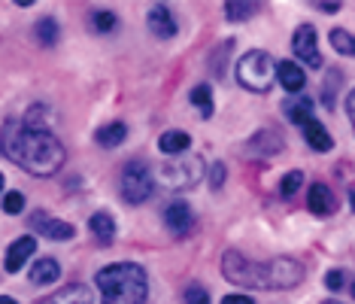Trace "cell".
Instances as JSON below:
<instances>
[{
  "label": "cell",
  "mask_w": 355,
  "mask_h": 304,
  "mask_svg": "<svg viewBox=\"0 0 355 304\" xmlns=\"http://www.w3.org/2000/svg\"><path fill=\"white\" fill-rule=\"evenodd\" d=\"M88 228H92V235L98 237V244H101V246H110V244H112V237H116V219H112L107 210L94 213L92 219H88Z\"/></svg>",
  "instance_id": "17"
},
{
  "label": "cell",
  "mask_w": 355,
  "mask_h": 304,
  "mask_svg": "<svg viewBox=\"0 0 355 304\" xmlns=\"http://www.w3.org/2000/svg\"><path fill=\"white\" fill-rule=\"evenodd\" d=\"M222 274L234 286H249V289H292L304 280V268L295 259H270V262H252L249 255L228 250L222 259Z\"/></svg>",
  "instance_id": "2"
},
{
  "label": "cell",
  "mask_w": 355,
  "mask_h": 304,
  "mask_svg": "<svg viewBox=\"0 0 355 304\" xmlns=\"http://www.w3.org/2000/svg\"><path fill=\"white\" fill-rule=\"evenodd\" d=\"M306 207H310V213H316V216H331L337 210V198L325 183H313L310 195H306Z\"/></svg>",
  "instance_id": "13"
},
{
  "label": "cell",
  "mask_w": 355,
  "mask_h": 304,
  "mask_svg": "<svg viewBox=\"0 0 355 304\" xmlns=\"http://www.w3.org/2000/svg\"><path fill=\"white\" fill-rule=\"evenodd\" d=\"M37 40H40V46H55L58 43V22L55 19H40L37 22Z\"/></svg>",
  "instance_id": "24"
},
{
  "label": "cell",
  "mask_w": 355,
  "mask_h": 304,
  "mask_svg": "<svg viewBox=\"0 0 355 304\" xmlns=\"http://www.w3.org/2000/svg\"><path fill=\"white\" fill-rule=\"evenodd\" d=\"M146 25H149L152 34L161 37V40H171V37H176V31H180V25H176V15L171 12V6H164V3L152 6Z\"/></svg>",
  "instance_id": "11"
},
{
  "label": "cell",
  "mask_w": 355,
  "mask_h": 304,
  "mask_svg": "<svg viewBox=\"0 0 355 304\" xmlns=\"http://www.w3.org/2000/svg\"><path fill=\"white\" fill-rule=\"evenodd\" d=\"M125 137H128V125L125 122H110V125H103V128L94 131V140H98V146H103V149L122 146Z\"/></svg>",
  "instance_id": "18"
},
{
  "label": "cell",
  "mask_w": 355,
  "mask_h": 304,
  "mask_svg": "<svg viewBox=\"0 0 355 304\" xmlns=\"http://www.w3.org/2000/svg\"><path fill=\"white\" fill-rule=\"evenodd\" d=\"M182 298H185V304H209V295L204 286H189V289L182 292Z\"/></svg>",
  "instance_id": "30"
},
{
  "label": "cell",
  "mask_w": 355,
  "mask_h": 304,
  "mask_svg": "<svg viewBox=\"0 0 355 304\" xmlns=\"http://www.w3.org/2000/svg\"><path fill=\"white\" fill-rule=\"evenodd\" d=\"M164 226L171 228V235L176 237H185L195 226V213H191V207L185 201H171L164 210Z\"/></svg>",
  "instance_id": "10"
},
{
  "label": "cell",
  "mask_w": 355,
  "mask_h": 304,
  "mask_svg": "<svg viewBox=\"0 0 355 304\" xmlns=\"http://www.w3.org/2000/svg\"><path fill=\"white\" fill-rule=\"evenodd\" d=\"M3 210L15 216V213H21L25 210V195L21 192H6V198H3Z\"/></svg>",
  "instance_id": "29"
},
{
  "label": "cell",
  "mask_w": 355,
  "mask_h": 304,
  "mask_svg": "<svg viewBox=\"0 0 355 304\" xmlns=\"http://www.w3.org/2000/svg\"><path fill=\"white\" fill-rule=\"evenodd\" d=\"M237 79L243 89L264 94V92L273 89V83H277V64H273V58L268 52L252 49L237 61Z\"/></svg>",
  "instance_id": "4"
},
{
  "label": "cell",
  "mask_w": 355,
  "mask_h": 304,
  "mask_svg": "<svg viewBox=\"0 0 355 304\" xmlns=\"http://www.w3.org/2000/svg\"><path fill=\"white\" fill-rule=\"evenodd\" d=\"M322 304H340V301H337V298H328V301H322Z\"/></svg>",
  "instance_id": "38"
},
{
  "label": "cell",
  "mask_w": 355,
  "mask_h": 304,
  "mask_svg": "<svg viewBox=\"0 0 355 304\" xmlns=\"http://www.w3.org/2000/svg\"><path fill=\"white\" fill-rule=\"evenodd\" d=\"M0 189H3V174H0Z\"/></svg>",
  "instance_id": "39"
},
{
  "label": "cell",
  "mask_w": 355,
  "mask_h": 304,
  "mask_svg": "<svg viewBox=\"0 0 355 304\" xmlns=\"http://www.w3.org/2000/svg\"><path fill=\"white\" fill-rule=\"evenodd\" d=\"M116 25H119L116 12H107V10L92 12V31L94 34H110V31H116Z\"/></svg>",
  "instance_id": "26"
},
{
  "label": "cell",
  "mask_w": 355,
  "mask_h": 304,
  "mask_svg": "<svg viewBox=\"0 0 355 304\" xmlns=\"http://www.w3.org/2000/svg\"><path fill=\"white\" fill-rule=\"evenodd\" d=\"M349 201H352V210H355V189L349 192Z\"/></svg>",
  "instance_id": "37"
},
{
  "label": "cell",
  "mask_w": 355,
  "mask_h": 304,
  "mask_svg": "<svg viewBox=\"0 0 355 304\" xmlns=\"http://www.w3.org/2000/svg\"><path fill=\"white\" fill-rule=\"evenodd\" d=\"M101 304H146L149 280L137 262H116L98 271Z\"/></svg>",
  "instance_id": "3"
},
{
  "label": "cell",
  "mask_w": 355,
  "mask_h": 304,
  "mask_svg": "<svg viewBox=\"0 0 355 304\" xmlns=\"http://www.w3.org/2000/svg\"><path fill=\"white\" fill-rule=\"evenodd\" d=\"M207 174H209V189L219 192V189H222V183H225V164H222V162H216Z\"/></svg>",
  "instance_id": "31"
},
{
  "label": "cell",
  "mask_w": 355,
  "mask_h": 304,
  "mask_svg": "<svg viewBox=\"0 0 355 304\" xmlns=\"http://www.w3.org/2000/svg\"><path fill=\"white\" fill-rule=\"evenodd\" d=\"M37 253V237H15V241L10 244V250H6V262L3 268L10 271V274H19L21 268H25V262L31 259V255Z\"/></svg>",
  "instance_id": "12"
},
{
  "label": "cell",
  "mask_w": 355,
  "mask_h": 304,
  "mask_svg": "<svg viewBox=\"0 0 355 304\" xmlns=\"http://www.w3.org/2000/svg\"><path fill=\"white\" fill-rule=\"evenodd\" d=\"M152 189H155V180L146 162L134 158L122 167V198L128 204H143L146 198H152Z\"/></svg>",
  "instance_id": "6"
},
{
  "label": "cell",
  "mask_w": 355,
  "mask_h": 304,
  "mask_svg": "<svg viewBox=\"0 0 355 304\" xmlns=\"http://www.w3.org/2000/svg\"><path fill=\"white\" fill-rule=\"evenodd\" d=\"M58 277H61V265L55 259H40L37 265L31 268V283L34 286H52Z\"/></svg>",
  "instance_id": "21"
},
{
  "label": "cell",
  "mask_w": 355,
  "mask_h": 304,
  "mask_svg": "<svg viewBox=\"0 0 355 304\" xmlns=\"http://www.w3.org/2000/svg\"><path fill=\"white\" fill-rule=\"evenodd\" d=\"M313 110H316V101L306 98V94H297V98H288L282 103V113H286L288 122L295 125H306L313 119Z\"/></svg>",
  "instance_id": "15"
},
{
  "label": "cell",
  "mask_w": 355,
  "mask_h": 304,
  "mask_svg": "<svg viewBox=\"0 0 355 304\" xmlns=\"http://www.w3.org/2000/svg\"><path fill=\"white\" fill-rule=\"evenodd\" d=\"M343 283H346V274H343L340 268H334V271H328V274H325V286H328L331 292L343 289Z\"/></svg>",
  "instance_id": "32"
},
{
  "label": "cell",
  "mask_w": 355,
  "mask_h": 304,
  "mask_svg": "<svg viewBox=\"0 0 355 304\" xmlns=\"http://www.w3.org/2000/svg\"><path fill=\"white\" fill-rule=\"evenodd\" d=\"M40 304H94V295L88 292V286L73 283V286H67V289H61V292H52L49 298H43Z\"/></svg>",
  "instance_id": "16"
},
{
  "label": "cell",
  "mask_w": 355,
  "mask_h": 304,
  "mask_svg": "<svg viewBox=\"0 0 355 304\" xmlns=\"http://www.w3.org/2000/svg\"><path fill=\"white\" fill-rule=\"evenodd\" d=\"M231 40L228 43H222L219 49L213 52V58H209V67H213V76H225V64H228V55H231Z\"/></svg>",
  "instance_id": "27"
},
{
  "label": "cell",
  "mask_w": 355,
  "mask_h": 304,
  "mask_svg": "<svg viewBox=\"0 0 355 304\" xmlns=\"http://www.w3.org/2000/svg\"><path fill=\"white\" fill-rule=\"evenodd\" d=\"M282 146H286V137L277 131V128H264V131H258L255 137H249L246 143V155H277V152H282Z\"/></svg>",
  "instance_id": "9"
},
{
  "label": "cell",
  "mask_w": 355,
  "mask_h": 304,
  "mask_svg": "<svg viewBox=\"0 0 355 304\" xmlns=\"http://www.w3.org/2000/svg\"><path fill=\"white\" fill-rule=\"evenodd\" d=\"M222 304H255V298H249V295H225Z\"/></svg>",
  "instance_id": "34"
},
{
  "label": "cell",
  "mask_w": 355,
  "mask_h": 304,
  "mask_svg": "<svg viewBox=\"0 0 355 304\" xmlns=\"http://www.w3.org/2000/svg\"><path fill=\"white\" fill-rule=\"evenodd\" d=\"M191 146V137L185 131H164L161 134V140H158V149L164 152V155H182V152H189Z\"/></svg>",
  "instance_id": "20"
},
{
  "label": "cell",
  "mask_w": 355,
  "mask_h": 304,
  "mask_svg": "<svg viewBox=\"0 0 355 304\" xmlns=\"http://www.w3.org/2000/svg\"><path fill=\"white\" fill-rule=\"evenodd\" d=\"M292 49L306 67H322V55H319V34L313 25H301L292 37Z\"/></svg>",
  "instance_id": "7"
},
{
  "label": "cell",
  "mask_w": 355,
  "mask_h": 304,
  "mask_svg": "<svg viewBox=\"0 0 355 304\" xmlns=\"http://www.w3.org/2000/svg\"><path fill=\"white\" fill-rule=\"evenodd\" d=\"M0 149L12 164H19L21 171L34 174V177H52L67 162L61 140L49 128H31L25 122H15V119L3 122L0 128Z\"/></svg>",
  "instance_id": "1"
},
{
  "label": "cell",
  "mask_w": 355,
  "mask_h": 304,
  "mask_svg": "<svg viewBox=\"0 0 355 304\" xmlns=\"http://www.w3.org/2000/svg\"><path fill=\"white\" fill-rule=\"evenodd\" d=\"M255 12H258L255 0H228V3H225V15H228L231 22H243Z\"/></svg>",
  "instance_id": "22"
},
{
  "label": "cell",
  "mask_w": 355,
  "mask_h": 304,
  "mask_svg": "<svg viewBox=\"0 0 355 304\" xmlns=\"http://www.w3.org/2000/svg\"><path fill=\"white\" fill-rule=\"evenodd\" d=\"M334 83H340V74H331V79H328V85H325V92H322V103H325L328 110H334Z\"/></svg>",
  "instance_id": "33"
},
{
  "label": "cell",
  "mask_w": 355,
  "mask_h": 304,
  "mask_svg": "<svg viewBox=\"0 0 355 304\" xmlns=\"http://www.w3.org/2000/svg\"><path fill=\"white\" fill-rule=\"evenodd\" d=\"M0 304H19V301L10 298V295H0Z\"/></svg>",
  "instance_id": "36"
},
{
  "label": "cell",
  "mask_w": 355,
  "mask_h": 304,
  "mask_svg": "<svg viewBox=\"0 0 355 304\" xmlns=\"http://www.w3.org/2000/svg\"><path fill=\"white\" fill-rule=\"evenodd\" d=\"M277 79L288 94H297L306 85V74L301 70V64H295V61H279L277 64Z\"/></svg>",
  "instance_id": "14"
},
{
  "label": "cell",
  "mask_w": 355,
  "mask_h": 304,
  "mask_svg": "<svg viewBox=\"0 0 355 304\" xmlns=\"http://www.w3.org/2000/svg\"><path fill=\"white\" fill-rule=\"evenodd\" d=\"M352 295H355V283H352Z\"/></svg>",
  "instance_id": "40"
},
{
  "label": "cell",
  "mask_w": 355,
  "mask_h": 304,
  "mask_svg": "<svg viewBox=\"0 0 355 304\" xmlns=\"http://www.w3.org/2000/svg\"><path fill=\"white\" fill-rule=\"evenodd\" d=\"M191 103L200 110V116L209 119L213 116V89H209V85H195V89H191Z\"/></svg>",
  "instance_id": "23"
},
{
  "label": "cell",
  "mask_w": 355,
  "mask_h": 304,
  "mask_svg": "<svg viewBox=\"0 0 355 304\" xmlns=\"http://www.w3.org/2000/svg\"><path fill=\"white\" fill-rule=\"evenodd\" d=\"M304 140L310 143V149H316V152H328L331 146H334V140H331V134L325 131V125L316 122V119H310V122L304 125Z\"/></svg>",
  "instance_id": "19"
},
{
  "label": "cell",
  "mask_w": 355,
  "mask_h": 304,
  "mask_svg": "<svg viewBox=\"0 0 355 304\" xmlns=\"http://www.w3.org/2000/svg\"><path fill=\"white\" fill-rule=\"evenodd\" d=\"M31 228H34L37 235H43V237H52V241H70V237L76 235V228L70 226V222L55 219V216L43 213V210L31 213Z\"/></svg>",
  "instance_id": "8"
},
{
  "label": "cell",
  "mask_w": 355,
  "mask_h": 304,
  "mask_svg": "<svg viewBox=\"0 0 355 304\" xmlns=\"http://www.w3.org/2000/svg\"><path fill=\"white\" fill-rule=\"evenodd\" d=\"M204 158L200 155H189V152H182V155H173L171 162L161 164V180L167 183L171 189H191L198 186L200 180H204Z\"/></svg>",
  "instance_id": "5"
},
{
  "label": "cell",
  "mask_w": 355,
  "mask_h": 304,
  "mask_svg": "<svg viewBox=\"0 0 355 304\" xmlns=\"http://www.w3.org/2000/svg\"><path fill=\"white\" fill-rule=\"evenodd\" d=\"M346 116H349V122H352V131H355V89L349 92V98H346Z\"/></svg>",
  "instance_id": "35"
},
{
  "label": "cell",
  "mask_w": 355,
  "mask_h": 304,
  "mask_svg": "<svg viewBox=\"0 0 355 304\" xmlns=\"http://www.w3.org/2000/svg\"><path fill=\"white\" fill-rule=\"evenodd\" d=\"M301 183H304V174H301V171H288L286 177H282V183H279V195H282V198H292V195H297Z\"/></svg>",
  "instance_id": "28"
},
{
  "label": "cell",
  "mask_w": 355,
  "mask_h": 304,
  "mask_svg": "<svg viewBox=\"0 0 355 304\" xmlns=\"http://www.w3.org/2000/svg\"><path fill=\"white\" fill-rule=\"evenodd\" d=\"M331 46H334L340 55H352L355 58V37L349 34V31H343V28L331 31Z\"/></svg>",
  "instance_id": "25"
}]
</instances>
